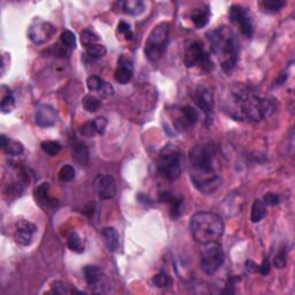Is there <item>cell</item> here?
Here are the masks:
<instances>
[{
  "label": "cell",
  "mask_w": 295,
  "mask_h": 295,
  "mask_svg": "<svg viewBox=\"0 0 295 295\" xmlns=\"http://www.w3.org/2000/svg\"><path fill=\"white\" fill-rule=\"evenodd\" d=\"M224 110L234 120L258 123L274 115L277 103L272 97H261L249 86L238 84L227 92Z\"/></svg>",
  "instance_id": "1"
},
{
  "label": "cell",
  "mask_w": 295,
  "mask_h": 295,
  "mask_svg": "<svg viewBox=\"0 0 295 295\" xmlns=\"http://www.w3.org/2000/svg\"><path fill=\"white\" fill-rule=\"evenodd\" d=\"M219 152L215 144L204 142L195 145L189 153V174L191 182L202 194L210 195L223 183L220 174Z\"/></svg>",
  "instance_id": "2"
},
{
  "label": "cell",
  "mask_w": 295,
  "mask_h": 295,
  "mask_svg": "<svg viewBox=\"0 0 295 295\" xmlns=\"http://www.w3.org/2000/svg\"><path fill=\"white\" fill-rule=\"evenodd\" d=\"M212 53L215 54L224 72H233L239 60L240 45L237 35L230 27H218L207 34Z\"/></svg>",
  "instance_id": "3"
},
{
  "label": "cell",
  "mask_w": 295,
  "mask_h": 295,
  "mask_svg": "<svg viewBox=\"0 0 295 295\" xmlns=\"http://www.w3.org/2000/svg\"><path fill=\"white\" fill-rule=\"evenodd\" d=\"M189 230L196 242L208 245L211 242H218L225 231V225L219 215L209 211H201L190 218Z\"/></svg>",
  "instance_id": "4"
},
{
  "label": "cell",
  "mask_w": 295,
  "mask_h": 295,
  "mask_svg": "<svg viewBox=\"0 0 295 295\" xmlns=\"http://www.w3.org/2000/svg\"><path fill=\"white\" fill-rule=\"evenodd\" d=\"M182 152L178 145L168 143L162 149L158 157V171L165 179L178 180L182 172Z\"/></svg>",
  "instance_id": "5"
},
{
  "label": "cell",
  "mask_w": 295,
  "mask_h": 295,
  "mask_svg": "<svg viewBox=\"0 0 295 295\" xmlns=\"http://www.w3.org/2000/svg\"><path fill=\"white\" fill-rule=\"evenodd\" d=\"M168 38H170V23L160 22L155 26L145 42V57L151 62L162 59L167 48Z\"/></svg>",
  "instance_id": "6"
},
{
  "label": "cell",
  "mask_w": 295,
  "mask_h": 295,
  "mask_svg": "<svg viewBox=\"0 0 295 295\" xmlns=\"http://www.w3.org/2000/svg\"><path fill=\"white\" fill-rule=\"evenodd\" d=\"M204 249L201 253V269L207 274H215L225 263V253L223 247L218 242H211L204 245Z\"/></svg>",
  "instance_id": "7"
},
{
  "label": "cell",
  "mask_w": 295,
  "mask_h": 295,
  "mask_svg": "<svg viewBox=\"0 0 295 295\" xmlns=\"http://www.w3.org/2000/svg\"><path fill=\"white\" fill-rule=\"evenodd\" d=\"M183 64L187 68L199 66L202 73H209L214 67L210 57L208 56L201 42H192L187 46L184 51Z\"/></svg>",
  "instance_id": "8"
},
{
  "label": "cell",
  "mask_w": 295,
  "mask_h": 295,
  "mask_svg": "<svg viewBox=\"0 0 295 295\" xmlns=\"http://www.w3.org/2000/svg\"><path fill=\"white\" fill-rule=\"evenodd\" d=\"M230 21L234 26L238 27V29L241 31V34L247 38H251L254 35V23L251 15L246 7L238 4L232 5L229 10Z\"/></svg>",
  "instance_id": "9"
},
{
  "label": "cell",
  "mask_w": 295,
  "mask_h": 295,
  "mask_svg": "<svg viewBox=\"0 0 295 295\" xmlns=\"http://www.w3.org/2000/svg\"><path fill=\"white\" fill-rule=\"evenodd\" d=\"M172 119L175 131L183 133L189 131L198 124L200 115L195 108H192L190 105H186L176 109V111L172 115Z\"/></svg>",
  "instance_id": "10"
},
{
  "label": "cell",
  "mask_w": 295,
  "mask_h": 295,
  "mask_svg": "<svg viewBox=\"0 0 295 295\" xmlns=\"http://www.w3.org/2000/svg\"><path fill=\"white\" fill-rule=\"evenodd\" d=\"M56 27L52 23L42 19H35L28 28V36L30 41L37 45L45 44L56 34Z\"/></svg>",
  "instance_id": "11"
},
{
  "label": "cell",
  "mask_w": 295,
  "mask_h": 295,
  "mask_svg": "<svg viewBox=\"0 0 295 295\" xmlns=\"http://www.w3.org/2000/svg\"><path fill=\"white\" fill-rule=\"evenodd\" d=\"M84 279L92 292L109 293L111 290V284L100 267L96 265H86L83 270Z\"/></svg>",
  "instance_id": "12"
},
{
  "label": "cell",
  "mask_w": 295,
  "mask_h": 295,
  "mask_svg": "<svg viewBox=\"0 0 295 295\" xmlns=\"http://www.w3.org/2000/svg\"><path fill=\"white\" fill-rule=\"evenodd\" d=\"M191 97L192 100H194L195 104L199 106V109L204 113V116H206L207 125H210L212 123V117H214V93H212L207 86L199 85L198 88L195 89Z\"/></svg>",
  "instance_id": "13"
},
{
  "label": "cell",
  "mask_w": 295,
  "mask_h": 295,
  "mask_svg": "<svg viewBox=\"0 0 295 295\" xmlns=\"http://www.w3.org/2000/svg\"><path fill=\"white\" fill-rule=\"evenodd\" d=\"M95 188L102 200H111L117 194V183L111 174H101L95 180Z\"/></svg>",
  "instance_id": "14"
},
{
  "label": "cell",
  "mask_w": 295,
  "mask_h": 295,
  "mask_svg": "<svg viewBox=\"0 0 295 295\" xmlns=\"http://www.w3.org/2000/svg\"><path fill=\"white\" fill-rule=\"evenodd\" d=\"M58 113L53 106L49 104L39 105L35 115V123L37 126L43 128L52 127L57 124Z\"/></svg>",
  "instance_id": "15"
},
{
  "label": "cell",
  "mask_w": 295,
  "mask_h": 295,
  "mask_svg": "<svg viewBox=\"0 0 295 295\" xmlns=\"http://www.w3.org/2000/svg\"><path fill=\"white\" fill-rule=\"evenodd\" d=\"M134 75V66L133 60L127 56H120L118 59V67L115 73V78L118 83L127 84L133 78Z\"/></svg>",
  "instance_id": "16"
},
{
  "label": "cell",
  "mask_w": 295,
  "mask_h": 295,
  "mask_svg": "<svg viewBox=\"0 0 295 295\" xmlns=\"http://www.w3.org/2000/svg\"><path fill=\"white\" fill-rule=\"evenodd\" d=\"M17 230H15V240L19 245L29 246L33 240L34 234L37 232L36 225L28 220H19L17 223Z\"/></svg>",
  "instance_id": "17"
},
{
  "label": "cell",
  "mask_w": 295,
  "mask_h": 295,
  "mask_svg": "<svg viewBox=\"0 0 295 295\" xmlns=\"http://www.w3.org/2000/svg\"><path fill=\"white\" fill-rule=\"evenodd\" d=\"M211 17V11L209 5H200L195 7L194 10L190 12V20L196 28L201 29L206 27L209 23V20Z\"/></svg>",
  "instance_id": "18"
},
{
  "label": "cell",
  "mask_w": 295,
  "mask_h": 295,
  "mask_svg": "<svg viewBox=\"0 0 295 295\" xmlns=\"http://www.w3.org/2000/svg\"><path fill=\"white\" fill-rule=\"evenodd\" d=\"M35 198L39 202V204L49 209H53V208L58 207V200L56 198H52L50 195V184L49 183H42L37 187V189L35 190Z\"/></svg>",
  "instance_id": "19"
},
{
  "label": "cell",
  "mask_w": 295,
  "mask_h": 295,
  "mask_svg": "<svg viewBox=\"0 0 295 295\" xmlns=\"http://www.w3.org/2000/svg\"><path fill=\"white\" fill-rule=\"evenodd\" d=\"M160 201L170 207L171 218L176 219L180 217L181 214H182L183 201L181 198H178V196L173 195L171 192H163L162 196H160Z\"/></svg>",
  "instance_id": "20"
},
{
  "label": "cell",
  "mask_w": 295,
  "mask_h": 295,
  "mask_svg": "<svg viewBox=\"0 0 295 295\" xmlns=\"http://www.w3.org/2000/svg\"><path fill=\"white\" fill-rule=\"evenodd\" d=\"M102 238L110 253H115L119 247V234L115 227H105L102 231Z\"/></svg>",
  "instance_id": "21"
},
{
  "label": "cell",
  "mask_w": 295,
  "mask_h": 295,
  "mask_svg": "<svg viewBox=\"0 0 295 295\" xmlns=\"http://www.w3.org/2000/svg\"><path fill=\"white\" fill-rule=\"evenodd\" d=\"M73 158L81 166H86L89 163V149L83 142L75 141L72 145Z\"/></svg>",
  "instance_id": "22"
},
{
  "label": "cell",
  "mask_w": 295,
  "mask_h": 295,
  "mask_svg": "<svg viewBox=\"0 0 295 295\" xmlns=\"http://www.w3.org/2000/svg\"><path fill=\"white\" fill-rule=\"evenodd\" d=\"M120 6L124 13L132 15V17L141 15L145 10L144 3L141 2V0H127V2L121 3Z\"/></svg>",
  "instance_id": "23"
},
{
  "label": "cell",
  "mask_w": 295,
  "mask_h": 295,
  "mask_svg": "<svg viewBox=\"0 0 295 295\" xmlns=\"http://www.w3.org/2000/svg\"><path fill=\"white\" fill-rule=\"evenodd\" d=\"M2 112L4 115L11 113L15 108V98L9 88H6L5 85L2 86Z\"/></svg>",
  "instance_id": "24"
},
{
  "label": "cell",
  "mask_w": 295,
  "mask_h": 295,
  "mask_svg": "<svg viewBox=\"0 0 295 295\" xmlns=\"http://www.w3.org/2000/svg\"><path fill=\"white\" fill-rule=\"evenodd\" d=\"M266 216V206L262 200H255L251 207V214H250V220L254 224L259 223L263 218H265Z\"/></svg>",
  "instance_id": "25"
},
{
  "label": "cell",
  "mask_w": 295,
  "mask_h": 295,
  "mask_svg": "<svg viewBox=\"0 0 295 295\" xmlns=\"http://www.w3.org/2000/svg\"><path fill=\"white\" fill-rule=\"evenodd\" d=\"M285 5V0H262V2L258 3V6L265 13H276V12L280 11Z\"/></svg>",
  "instance_id": "26"
},
{
  "label": "cell",
  "mask_w": 295,
  "mask_h": 295,
  "mask_svg": "<svg viewBox=\"0 0 295 295\" xmlns=\"http://www.w3.org/2000/svg\"><path fill=\"white\" fill-rule=\"evenodd\" d=\"M67 246H68L70 250L77 254H80L84 250L83 245H82V240L78 237L76 232H72V233L68 235V238H67Z\"/></svg>",
  "instance_id": "27"
},
{
  "label": "cell",
  "mask_w": 295,
  "mask_h": 295,
  "mask_svg": "<svg viewBox=\"0 0 295 295\" xmlns=\"http://www.w3.org/2000/svg\"><path fill=\"white\" fill-rule=\"evenodd\" d=\"M82 106H83L85 111L90 113L97 112L101 109V101L92 95H86L82 100Z\"/></svg>",
  "instance_id": "28"
},
{
  "label": "cell",
  "mask_w": 295,
  "mask_h": 295,
  "mask_svg": "<svg viewBox=\"0 0 295 295\" xmlns=\"http://www.w3.org/2000/svg\"><path fill=\"white\" fill-rule=\"evenodd\" d=\"M3 150L10 156H20L25 152V147H23V144L21 142H19V141L9 140L6 147L4 148Z\"/></svg>",
  "instance_id": "29"
},
{
  "label": "cell",
  "mask_w": 295,
  "mask_h": 295,
  "mask_svg": "<svg viewBox=\"0 0 295 295\" xmlns=\"http://www.w3.org/2000/svg\"><path fill=\"white\" fill-rule=\"evenodd\" d=\"M41 148L43 152L49 156H57L62 149L61 144L57 141H44V142H42Z\"/></svg>",
  "instance_id": "30"
},
{
  "label": "cell",
  "mask_w": 295,
  "mask_h": 295,
  "mask_svg": "<svg viewBox=\"0 0 295 295\" xmlns=\"http://www.w3.org/2000/svg\"><path fill=\"white\" fill-rule=\"evenodd\" d=\"M51 287H52L53 292L57 293V294H74V293L82 294L83 293V292H81V290L73 288L72 286L66 284V282H64V281H54Z\"/></svg>",
  "instance_id": "31"
},
{
  "label": "cell",
  "mask_w": 295,
  "mask_h": 295,
  "mask_svg": "<svg viewBox=\"0 0 295 295\" xmlns=\"http://www.w3.org/2000/svg\"><path fill=\"white\" fill-rule=\"evenodd\" d=\"M152 282L156 287L165 288V287H170L172 285V278L167 272L162 271V272L156 274V276L152 278Z\"/></svg>",
  "instance_id": "32"
},
{
  "label": "cell",
  "mask_w": 295,
  "mask_h": 295,
  "mask_svg": "<svg viewBox=\"0 0 295 295\" xmlns=\"http://www.w3.org/2000/svg\"><path fill=\"white\" fill-rule=\"evenodd\" d=\"M287 253H288V249H287V246L284 245L279 248L277 251L276 256L273 259V265L277 267V269H284L287 264Z\"/></svg>",
  "instance_id": "33"
},
{
  "label": "cell",
  "mask_w": 295,
  "mask_h": 295,
  "mask_svg": "<svg viewBox=\"0 0 295 295\" xmlns=\"http://www.w3.org/2000/svg\"><path fill=\"white\" fill-rule=\"evenodd\" d=\"M75 168L72 165H64L58 173V178L62 182H69L75 178Z\"/></svg>",
  "instance_id": "34"
},
{
  "label": "cell",
  "mask_w": 295,
  "mask_h": 295,
  "mask_svg": "<svg viewBox=\"0 0 295 295\" xmlns=\"http://www.w3.org/2000/svg\"><path fill=\"white\" fill-rule=\"evenodd\" d=\"M60 42L65 48L72 50V49H75L76 37L75 35H74V33H72L70 30H65L60 36Z\"/></svg>",
  "instance_id": "35"
},
{
  "label": "cell",
  "mask_w": 295,
  "mask_h": 295,
  "mask_svg": "<svg viewBox=\"0 0 295 295\" xmlns=\"http://www.w3.org/2000/svg\"><path fill=\"white\" fill-rule=\"evenodd\" d=\"M86 54L92 59H98L104 57L106 54V48L102 44H92L85 48Z\"/></svg>",
  "instance_id": "36"
},
{
  "label": "cell",
  "mask_w": 295,
  "mask_h": 295,
  "mask_svg": "<svg viewBox=\"0 0 295 295\" xmlns=\"http://www.w3.org/2000/svg\"><path fill=\"white\" fill-rule=\"evenodd\" d=\"M98 41H100V38H98L97 35L95 33H92L91 30L86 29L81 33V43L85 46V48H88V46L92 44H97Z\"/></svg>",
  "instance_id": "37"
},
{
  "label": "cell",
  "mask_w": 295,
  "mask_h": 295,
  "mask_svg": "<svg viewBox=\"0 0 295 295\" xmlns=\"http://www.w3.org/2000/svg\"><path fill=\"white\" fill-rule=\"evenodd\" d=\"M104 83L103 78H101L100 76L92 75L89 76L88 80H86V86L90 91H98L102 88V85Z\"/></svg>",
  "instance_id": "38"
},
{
  "label": "cell",
  "mask_w": 295,
  "mask_h": 295,
  "mask_svg": "<svg viewBox=\"0 0 295 295\" xmlns=\"http://www.w3.org/2000/svg\"><path fill=\"white\" fill-rule=\"evenodd\" d=\"M80 133L81 135L86 136V137H92L95 136L97 134L96 131V127H95V124H93V120L92 121H86L83 125L80 127Z\"/></svg>",
  "instance_id": "39"
},
{
  "label": "cell",
  "mask_w": 295,
  "mask_h": 295,
  "mask_svg": "<svg viewBox=\"0 0 295 295\" xmlns=\"http://www.w3.org/2000/svg\"><path fill=\"white\" fill-rule=\"evenodd\" d=\"M118 33H119L121 36H124L126 41H132L133 39V31L131 29V26H129L127 22H119V25H118Z\"/></svg>",
  "instance_id": "40"
},
{
  "label": "cell",
  "mask_w": 295,
  "mask_h": 295,
  "mask_svg": "<svg viewBox=\"0 0 295 295\" xmlns=\"http://www.w3.org/2000/svg\"><path fill=\"white\" fill-rule=\"evenodd\" d=\"M93 124H95L97 134L103 135L105 133L106 126H108V119H106L105 117H97L96 119H93Z\"/></svg>",
  "instance_id": "41"
},
{
  "label": "cell",
  "mask_w": 295,
  "mask_h": 295,
  "mask_svg": "<svg viewBox=\"0 0 295 295\" xmlns=\"http://www.w3.org/2000/svg\"><path fill=\"white\" fill-rule=\"evenodd\" d=\"M98 93H100L101 97L108 98V97L113 96V93H115V89H113V86L110 84L109 82L104 81V83H103V85H102V88L98 90Z\"/></svg>",
  "instance_id": "42"
},
{
  "label": "cell",
  "mask_w": 295,
  "mask_h": 295,
  "mask_svg": "<svg viewBox=\"0 0 295 295\" xmlns=\"http://www.w3.org/2000/svg\"><path fill=\"white\" fill-rule=\"evenodd\" d=\"M279 201H280V199L274 192H267L264 199H263V202L265 203V206H277V204H279Z\"/></svg>",
  "instance_id": "43"
},
{
  "label": "cell",
  "mask_w": 295,
  "mask_h": 295,
  "mask_svg": "<svg viewBox=\"0 0 295 295\" xmlns=\"http://www.w3.org/2000/svg\"><path fill=\"white\" fill-rule=\"evenodd\" d=\"M270 266L271 265H270L269 258L265 257L264 259H263L261 266H258V271L263 274V276H266V274H269L270 272Z\"/></svg>",
  "instance_id": "44"
},
{
  "label": "cell",
  "mask_w": 295,
  "mask_h": 295,
  "mask_svg": "<svg viewBox=\"0 0 295 295\" xmlns=\"http://www.w3.org/2000/svg\"><path fill=\"white\" fill-rule=\"evenodd\" d=\"M9 140H10V139H7V137H6L5 135H2V136H0V141H2V148H3V149L6 147V144H7V142H9Z\"/></svg>",
  "instance_id": "45"
}]
</instances>
